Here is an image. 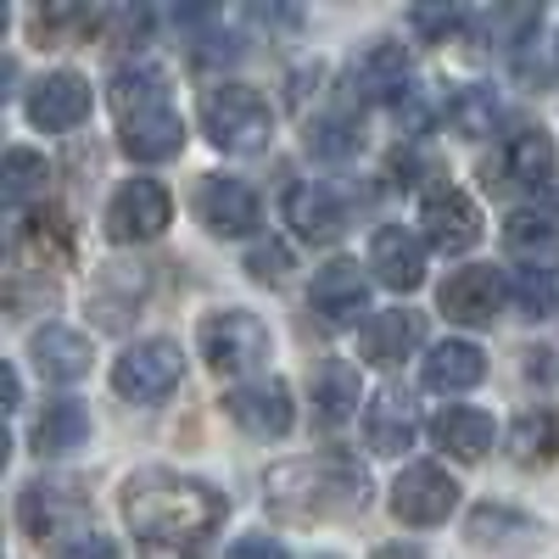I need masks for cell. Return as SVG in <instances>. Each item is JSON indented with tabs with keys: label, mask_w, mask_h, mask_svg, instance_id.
<instances>
[{
	"label": "cell",
	"mask_w": 559,
	"mask_h": 559,
	"mask_svg": "<svg viewBox=\"0 0 559 559\" xmlns=\"http://www.w3.org/2000/svg\"><path fill=\"white\" fill-rule=\"evenodd\" d=\"M229 515V498L213 492L197 476H174V471H134L123 481V521L134 537H146V554L163 548H197L207 532H218Z\"/></svg>",
	"instance_id": "obj_1"
},
{
	"label": "cell",
	"mask_w": 559,
	"mask_h": 559,
	"mask_svg": "<svg viewBox=\"0 0 559 559\" xmlns=\"http://www.w3.org/2000/svg\"><path fill=\"white\" fill-rule=\"evenodd\" d=\"M263 498H269V509H280V515L331 521V515H353V509L369 503V476L347 453H313V459L274 464V471L263 476Z\"/></svg>",
	"instance_id": "obj_2"
},
{
	"label": "cell",
	"mask_w": 559,
	"mask_h": 559,
	"mask_svg": "<svg viewBox=\"0 0 559 559\" xmlns=\"http://www.w3.org/2000/svg\"><path fill=\"white\" fill-rule=\"evenodd\" d=\"M202 129L218 152H263L269 134H274V112L258 90L247 84H213L202 96Z\"/></svg>",
	"instance_id": "obj_3"
},
{
	"label": "cell",
	"mask_w": 559,
	"mask_h": 559,
	"mask_svg": "<svg viewBox=\"0 0 559 559\" xmlns=\"http://www.w3.org/2000/svg\"><path fill=\"white\" fill-rule=\"evenodd\" d=\"M197 347H202L213 376H247V369H258L269 358V331L258 313L224 308V313H207L197 324Z\"/></svg>",
	"instance_id": "obj_4"
},
{
	"label": "cell",
	"mask_w": 559,
	"mask_h": 559,
	"mask_svg": "<svg viewBox=\"0 0 559 559\" xmlns=\"http://www.w3.org/2000/svg\"><path fill=\"white\" fill-rule=\"evenodd\" d=\"M185 381V358L174 342L152 336V342H134L118 364H112V392L129 403H157Z\"/></svg>",
	"instance_id": "obj_5"
},
{
	"label": "cell",
	"mask_w": 559,
	"mask_h": 559,
	"mask_svg": "<svg viewBox=\"0 0 559 559\" xmlns=\"http://www.w3.org/2000/svg\"><path fill=\"white\" fill-rule=\"evenodd\" d=\"M174 218V202L157 179H129L107 202V236L112 241H157Z\"/></svg>",
	"instance_id": "obj_6"
},
{
	"label": "cell",
	"mask_w": 559,
	"mask_h": 559,
	"mask_svg": "<svg viewBox=\"0 0 559 559\" xmlns=\"http://www.w3.org/2000/svg\"><path fill=\"white\" fill-rule=\"evenodd\" d=\"M453 503H459V481L437 464H408L392 481V515L403 526H437L453 515Z\"/></svg>",
	"instance_id": "obj_7"
},
{
	"label": "cell",
	"mask_w": 559,
	"mask_h": 559,
	"mask_svg": "<svg viewBox=\"0 0 559 559\" xmlns=\"http://www.w3.org/2000/svg\"><path fill=\"white\" fill-rule=\"evenodd\" d=\"M308 308L319 324H331V331H347V324H358V313L369 308V280L358 263L336 258V263H324L313 274V286H308Z\"/></svg>",
	"instance_id": "obj_8"
},
{
	"label": "cell",
	"mask_w": 559,
	"mask_h": 559,
	"mask_svg": "<svg viewBox=\"0 0 559 559\" xmlns=\"http://www.w3.org/2000/svg\"><path fill=\"white\" fill-rule=\"evenodd\" d=\"M90 515V503H84V492L73 487V481H34V487H23V498H17V521H23V532L28 537H62V532H73L79 537V521Z\"/></svg>",
	"instance_id": "obj_9"
},
{
	"label": "cell",
	"mask_w": 559,
	"mask_h": 559,
	"mask_svg": "<svg viewBox=\"0 0 559 559\" xmlns=\"http://www.w3.org/2000/svg\"><path fill=\"white\" fill-rule=\"evenodd\" d=\"M408 73L414 68H408V51L397 39H369L347 62V84H353L358 102H397L408 90Z\"/></svg>",
	"instance_id": "obj_10"
},
{
	"label": "cell",
	"mask_w": 559,
	"mask_h": 559,
	"mask_svg": "<svg viewBox=\"0 0 559 559\" xmlns=\"http://www.w3.org/2000/svg\"><path fill=\"white\" fill-rule=\"evenodd\" d=\"M419 224H426V241L437 252H471L481 241V213L459 185H437V191L419 202Z\"/></svg>",
	"instance_id": "obj_11"
},
{
	"label": "cell",
	"mask_w": 559,
	"mask_h": 559,
	"mask_svg": "<svg viewBox=\"0 0 559 559\" xmlns=\"http://www.w3.org/2000/svg\"><path fill=\"white\" fill-rule=\"evenodd\" d=\"M224 408H229V419H236L241 431H252V437H286V431H292V419H297V408H292V386H286V381H274V376L236 386V392L224 397Z\"/></svg>",
	"instance_id": "obj_12"
},
{
	"label": "cell",
	"mask_w": 559,
	"mask_h": 559,
	"mask_svg": "<svg viewBox=\"0 0 559 559\" xmlns=\"http://www.w3.org/2000/svg\"><path fill=\"white\" fill-rule=\"evenodd\" d=\"M197 213H202V224L213 229V236H252L258 229V191L247 179H236V174H213L202 191H197Z\"/></svg>",
	"instance_id": "obj_13"
},
{
	"label": "cell",
	"mask_w": 559,
	"mask_h": 559,
	"mask_svg": "<svg viewBox=\"0 0 559 559\" xmlns=\"http://www.w3.org/2000/svg\"><path fill=\"white\" fill-rule=\"evenodd\" d=\"M28 118L34 129L45 134H68L90 118V84L79 73H45L34 90H28Z\"/></svg>",
	"instance_id": "obj_14"
},
{
	"label": "cell",
	"mask_w": 559,
	"mask_h": 559,
	"mask_svg": "<svg viewBox=\"0 0 559 559\" xmlns=\"http://www.w3.org/2000/svg\"><path fill=\"white\" fill-rule=\"evenodd\" d=\"M442 313L459 319V324H492L498 319V302H503V280L498 269L476 263V269H459L448 274V286H442Z\"/></svg>",
	"instance_id": "obj_15"
},
{
	"label": "cell",
	"mask_w": 559,
	"mask_h": 559,
	"mask_svg": "<svg viewBox=\"0 0 559 559\" xmlns=\"http://www.w3.org/2000/svg\"><path fill=\"white\" fill-rule=\"evenodd\" d=\"M369 269H376L381 286H392V292H414L419 280H426V241L408 236L403 224H386V229H376V247H369Z\"/></svg>",
	"instance_id": "obj_16"
},
{
	"label": "cell",
	"mask_w": 559,
	"mask_h": 559,
	"mask_svg": "<svg viewBox=\"0 0 559 559\" xmlns=\"http://www.w3.org/2000/svg\"><path fill=\"white\" fill-rule=\"evenodd\" d=\"M419 342H426V319L408 313V308H386V313H376V319L364 324L358 353H364V364L392 369V364H403Z\"/></svg>",
	"instance_id": "obj_17"
},
{
	"label": "cell",
	"mask_w": 559,
	"mask_h": 559,
	"mask_svg": "<svg viewBox=\"0 0 559 559\" xmlns=\"http://www.w3.org/2000/svg\"><path fill=\"white\" fill-rule=\"evenodd\" d=\"M286 224L297 229L302 241L313 247H331L342 229H347V207L336 202L331 185H297V191L286 197Z\"/></svg>",
	"instance_id": "obj_18"
},
{
	"label": "cell",
	"mask_w": 559,
	"mask_h": 559,
	"mask_svg": "<svg viewBox=\"0 0 559 559\" xmlns=\"http://www.w3.org/2000/svg\"><path fill=\"white\" fill-rule=\"evenodd\" d=\"M364 437H369V448L386 453V459L408 453L414 437H419V414H414V403H408L403 392H392V386L376 392V397H369V408H364Z\"/></svg>",
	"instance_id": "obj_19"
},
{
	"label": "cell",
	"mask_w": 559,
	"mask_h": 559,
	"mask_svg": "<svg viewBox=\"0 0 559 559\" xmlns=\"http://www.w3.org/2000/svg\"><path fill=\"white\" fill-rule=\"evenodd\" d=\"M185 146V118L174 107H152V112H134L123 118V152L134 163H163Z\"/></svg>",
	"instance_id": "obj_20"
},
{
	"label": "cell",
	"mask_w": 559,
	"mask_h": 559,
	"mask_svg": "<svg viewBox=\"0 0 559 559\" xmlns=\"http://www.w3.org/2000/svg\"><path fill=\"white\" fill-rule=\"evenodd\" d=\"M28 353H34V364H39V376H51V381H79V376H90V358H96L90 336L68 331V324H45V331H34Z\"/></svg>",
	"instance_id": "obj_21"
},
{
	"label": "cell",
	"mask_w": 559,
	"mask_h": 559,
	"mask_svg": "<svg viewBox=\"0 0 559 559\" xmlns=\"http://www.w3.org/2000/svg\"><path fill=\"white\" fill-rule=\"evenodd\" d=\"M419 376H426L431 392H471L487 376V353L476 342H437Z\"/></svg>",
	"instance_id": "obj_22"
},
{
	"label": "cell",
	"mask_w": 559,
	"mask_h": 559,
	"mask_svg": "<svg viewBox=\"0 0 559 559\" xmlns=\"http://www.w3.org/2000/svg\"><path fill=\"white\" fill-rule=\"evenodd\" d=\"M431 437H437V448H448L453 459H481L487 448H492V414H481V408H442L437 419H431Z\"/></svg>",
	"instance_id": "obj_23"
},
{
	"label": "cell",
	"mask_w": 559,
	"mask_h": 559,
	"mask_svg": "<svg viewBox=\"0 0 559 559\" xmlns=\"http://www.w3.org/2000/svg\"><path fill=\"white\" fill-rule=\"evenodd\" d=\"M353 414H358V369L331 358L313 376V419L319 426H342V419H353Z\"/></svg>",
	"instance_id": "obj_24"
},
{
	"label": "cell",
	"mask_w": 559,
	"mask_h": 559,
	"mask_svg": "<svg viewBox=\"0 0 559 559\" xmlns=\"http://www.w3.org/2000/svg\"><path fill=\"white\" fill-rule=\"evenodd\" d=\"M90 442V414L84 403L73 397H57V403H45V414L34 419V448L39 453H73Z\"/></svg>",
	"instance_id": "obj_25"
},
{
	"label": "cell",
	"mask_w": 559,
	"mask_h": 559,
	"mask_svg": "<svg viewBox=\"0 0 559 559\" xmlns=\"http://www.w3.org/2000/svg\"><path fill=\"white\" fill-rule=\"evenodd\" d=\"M503 168L509 179H521V185H537V179H554V140L548 129H515L503 140Z\"/></svg>",
	"instance_id": "obj_26"
},
{
	"label": "cell",
	"mask_w": 559,
	"mask_h": 559,
	"mask_svg": "<svg viewBox=\"0 0 559 559\" xmlns=\"http://www.w3.org/2000/svg\"><path fill=\"white\" fill-rule=\"evenodd\" d=\"M23 247H28L45 269L73 263V224H68V213H62V207H39V213H28V224H23Z\"/></svg>",
	"instance_id": "obj_27"
},
{
	"label": "cell",
	"mask_w": 559,
	"mask_h": 559,
	"mask_svg": "<svg viewBox=\"0 0 559 559\" xmlns=\"http://www.w3.org/2000/svg\"><path fill=\"white\" fill-rule=\"evenodd\" d=\"M140 297H146V269H129V263H107L102 280H96V313L102 324H118L123 313L140 308Z\"/></svg>",
	"instance_id": "obj_28"
},
{
	"label": "cell",
	"mask_w": 559,
	"mask_h": 559,
	"mask_svg": "<svg viewBox=\"0 0 559 559\" xmlns=\"http://www.w3.org/2000/svg\"><path fill=\"white\" fill-rule=\"evenodd\" d=\"M498 118H503V107H498V96H492V84H459L453 96H448V123H453L459 134H471V140L492 134Z\"/></svg>",
	"instance_id": "obj_29"
},
{
	"label": "cell",
	"mask_w": 559,
	"mask_h": 559,
	"mask_svg": "<svg viewBox=\"0 0 559 559\" xmlns=\"http://www.w3.org/2000/svg\"><path fill=\"white\" fill-rule=\"evenodd\" d=\"M509 297H515L526 319H548L559 308V280L548 263H521V269H509Z\"/></svg>",
	"instance_id": "obj_30"
},
{
	"label": "cell",
	"mask_w": 559,
	"mask_h": 559,
	"mask_svg": "<svg viewBox=\"0 0 559 559\" xmlns=\"http://www.w3.org/2000/svg\"><path fill=\"white\" fill-rule=\"evenodd\" d=\"M112 107L118 118H134V112H152V107H168L163 102V73L134 62V68H118L112 73Z\"/></svg>",
	"instance_id": "obj_31"
},
{
	"label": "cell",
	"mask_w": 559,
	"mask_h": 559,
	"mask_svg": "<svg viewBox=\"0 0 559 559\" xmlns=\"http://www.w3.org/2000/svg\"><path fill=\"white\" fill-rule=\"evenodd\" d=\"M45 179H51L45 157L17 146V152H7V168H0V197H7V202L17 207V202H28V197H39V191H45Z\"/></svg>",
	"instance_id": "obj_32"
},
{
	"label": "cell",
	"mask_w": 559,
	"mask_h": 559,
	"mask_svg": "<svg viewBox=\"0 0 559 559\" xmlns=\"http://www.w3.org/2000/svg\"><path fill=\"white\" fill-rule=\"evenodd\" d=\"M559 448V419L548 414V408H532V414H521V426H515V459H543V453H554Z\"/></svg>",
	"instance_id": "obj_33"
},
{
	"label": "cell",
	"mask_w": 559,
	"mask_h": 559,
	"mask_svg": "<svg viewBox=\"0 0 559 559\" xmlns=\"http://www.w3.org/2000/svg\"><path fill=\"white\" fill-rule=\"evenodd\" d=\"M532 28H537V7H498V12H487V23H481L487 45H521Z\"/></svg>",
	"instance_id": "obj_34"
},
{
	"label": "cell",
	"mask_w": 559,
	"mask_h": 559,
	"mask_svg": "<svg viewBox=\"0 0 559 559\" xmlns=\"http://www.w3.org/2000/svg\"><path fill=\"white\" fill-rule=\"evenodd\" d=\"M353 146H358L353 118H313V123H308V152H319V157H347Z\"/></svg>",
	"instance_id": "obj_35"
},
{
	"label": "cell",
	"mask_w": 559,
	"mask_h": 559,
	"mask_svg": "<svg viewBox=\"0 0 559 559\" xmlns=\"http://www.w3.org/2000/svg\"><path fill=\"white\" fill-rule=\"evenodd\" d=\"M503 241L515 247V252L548 247V241H554V224H548L543 213H509V224H503Z\"/></svg>",
	"instance_id": "obj_36"
},
{
	"label": "cell",
	"mask_w": 559,
	"mask_h": 559,
	"mask_svg": "<svg viewBox=\"0 0 559 559\" xmlns=\"http://www.w3.org/2000/svg\"><path fill=\"white\" fill-rule=\"evenodd\" d=\"M51 559H123V554H118V543L102 537V532H79V537H68Z\"/></svg>",
	"instance_id": "obj_37"
},
{
	"label": "cell",
	"mask_w": 559,
	"mask_h": 559,
	"mask_svg": "<svg viewBox=\"0 0 559 559\" xmlns=\"http://www.w3.org/2000/svg\"><path fill=\"white\" fill-rule=\"evenodd\" d=\"M247 269H252V280H286L292 252L280 247V241H258V247H252V258H247Z\"/></svg>",
	"instance_id": "obj_38"
},
{
	"label": "cell",
	"mask_w": 559,
	"mask_h": 559,
	"mask_svg": "<svg viewBox=\"0 0 559 559\" xmlns=\"http://www.w3.org/2000/svg\"><path fill=\"white\" fill-rule=\"evenodd\" d=\"M408 23H414L419 34H431V39H448V34L464 23V12H459V7H414Z\"/></svg>",
	"instance_id": "obj_39"
},
{
	"label": "cell",
	"mask_w": 559,
	"mask_h": 559,
	"mask_svg": "<svg viewBox=\"0 0 559 559\" xmlns=\"http://www.w3.org/2000/svg\"><path fill=\"white\" fill-rule=\"evenodd\" d=\"M224 559H286V548H280L274 537H241V543L229 548Z\"/></svg>",
	"instance_id": "obj_40"
},
{
	"label": "cell",
	"mask_w": 559,
	"mask_h": 559,
	"mask_svg": "<svg viewBox=\"0 0 559 559\" xmlns=\"http://www.w3.org/2000/svg\"><path fill=\"white\" fill-rule=\"evenodd\" d=\"M107 28L118 34V45H134V39H146V12H112Z\"/></svg>",
	"instance_id": "obj_41"
},
{
	"label": "cell",
	"mask_w": 559,
	"mask_h": 559,
	"mask_svg": "<svg viewBox=\"0 0 559 559\" xmlns=\"http://www.w3.org/2000/svg\"><path fill=\"white\" fill-rule=\"evenodd\" d=\"M23 403V381H17V369H7V408Z\"/></svg>",
	"instance_id": "obj_42"
}]
</instances>
